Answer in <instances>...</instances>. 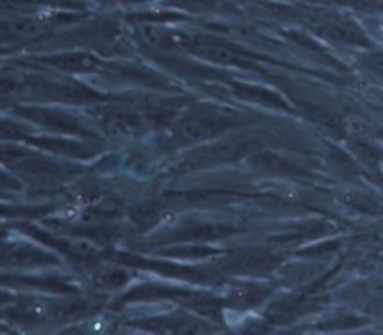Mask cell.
Listing matches in <instances>:
<instances>
[{
  "label": "cell",
  "mask_w": 383,
  "mask_h": 335,
  "mask_svg": "<svg viewBox=\"0 0 383 335\" xmlns=\"http://www.w3.org/2000/svg\"><path fill=\"white\" fill-rule=\"evenodd\" d=\"M343 201L347 203V206L357 208L360 211L364 213H377L379 211V206L372 199L368 198L367 195L361 193V192H346L343 193Z\"/></svg>",
  "instance_id": "obj_1"
},
{
  "label": "cell",
  "mask_w": 383,
  "mask_h": 335,
  "mask_svg": "<svg viewBox=\"0 0 383 335\" xmlns=\"http://www.w3.org/2000/svg\"><path fill=\"white\" fill-rule=\"evenodd\" d=\"M368 294L374 298H383V277H376L367 286Z\"/></svg>",
  "instance_id": "obj_2"
}]
</instances>
